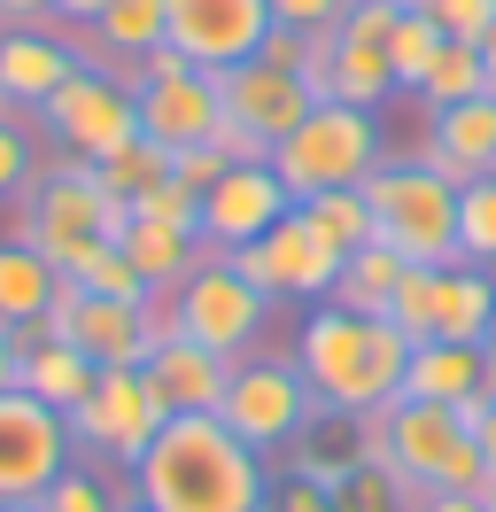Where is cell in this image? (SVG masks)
<instances>
[{"instance_id":"cell-1","label":"cell","mask_w":496,"mask_h":512,"mask_svg":"<svg viewBox=\"0 0 496 512\" xmlns=\"http://www.w3.org/2000/svg\"><path fill=\"white\" fill-rule=\"evenodd\" d=\"M124 481L148 512H264L272 497V466L217 412H171Z\"/></svg>"},{"instance_id":"cell-13","label":"cell","mask_w":496,"mask_h":512,"mask_svg":"<svg viewBox=\"0 0 496 512\" xmlns=\"http://www.w3.org/2000/svg\"><path fill=\"white\" fill-rule=\"evenodd\" d=\"M47 334L78 342L93 365H148L155 334H148V303H117V295H86L78 280H62L47 303Z\"/></svg>"},{"instance_id":"cell-2","label":"cell","mask_w":496,"mask_h":512,"mask_svg":"<svg viewBox=\"0 0 496 512\" xmlns=\"http://www.w3.org/2000/svg\"><path fill=\"white\" fill-rule=\"evenodd\" d=\"M411 334L396 319H365V311H341V303H310L287 357L303 365L310 396L326 419H365L388 412L403 396V365H411Z\"/></svg>"},{"instance_id":"cell-51","label":"cell","mask_w":496,"mask_h":512,"mask_svg":"<svg viewBox=\"0 0 496 512\" xmlns=\"http://www.w3.org/2000/svg\"><path fill=\"white\" fill-rule=\"evenodd\" d=\"M473 47H481V63H489V86H496V24H489L481 39H473Z\"/></svg>"},{"instance_id":"cell-21","label":"cell","mask_w":496,"mask_h":512,"mask_svg":"<svg viewBox=\"0 0 496 512\" xmlns=\"http://www.w3.org/2000/svg\"><path fill=\"white\" fill-rule=\"evenodd\" d=\"M148 388H155V404L163 412H217V396H225V357L217 350H202V342H186V334H163L148 350Z\"/></svg>"},{"instance_id":"cell-39","label":"cell","mask_w":496,"mask_h":512,"mask_svg":"<svg viewBox=\"0 0 496 512\" xmlns=\"http://www.w3.org/2000/svg\"><path fill=\"white\" fill-rule=\"evenodd\" d=\"M403 8H419L442 39H481L496 24V0H403Z\"/></svg>"},{"instance_id":"cell-37","label":"cell","mask_w":496,"mask_h":512,"mask_svg":"<svg viewBox=\"0 0 496 512\" xmlns=\"http://www.w3.org/2000/svg\"><path fill=\"white\" fill-rule=\"evenodd\" d=\"M434 280H442V264H411L396 303H388V319H396L411 342H434Z\"/></svg>"},{"instance_id":"cell-3","label":"cell","mask_w":496,"mask_h":512,"mask_svg":"<svg viewBox=\"0 0 496 512\" xmlns=\"http://www.w3.org/2000/svg\"><path fill=\"white\" fill-rule=\"evenodd\" d=\"M124 225H132V202H117V194L101 187V171H93V163H78V156L39 163L31 194L16 202V241H31V249L47 256L62 280H70L93 249H109Z\"/></svg>"},{"instance_id":"cell-19","label":"cell","mask_w":496,"mask_h":512,"mask_svg":"<svg viewBox=\"0 0 496 512\" xmlns=\"http://www.w3.org/2000/svg\"><path fill=\"white\" fill-rule=\"evenodd\" d=\"M411 156L434 163L450 187L489 179V171H496V94H473V101H458V109H434Z\"/></svg>"},{"instance_id":"cell-23","label":"cell","mask_w":496,"mask_h":512,"mask_svg":"<svg viewBox=\"0 0 496 512\" xmlns=\"http://www.w3.org/2000/svg\"><path fill=\"white\" fill-rule=\"evenodd\" d=\"M117 249L132 256V272H140V280H148L155 295H171L186 280V272H194V264H202V256H210V241H202V233H194V225H163V218H132L117 233Z\"/></svg>"},{"instance_id":"cell-17","label":"cell","mask_w":496,"mask_h":512,"mask_svg":"<svg viewBox=\"0 0 496 512\" xmlns=\"http://www.w3.org/2000/svg\"><path fill=\"white\" fill-rule=\"evenodd\" d=\"M70 70H86L70 24H8V32H0V109L39 117L47 94H55Z\"/></svg>"},{"instance_id":"cell-14","label":"cell","mask_w":496,"mask_h":512,"mask_svg":"<svg viewBox=\"0 0 496 512\" xmlns=\"http://www.w3.org/2000/svg\"><path fill=\"white\" fill-rule=\"evenodd\" d=\"M287 210H295V194L279 187L272 156L264 163H225L217 187H202V241L233 256V249H248V241H264Z\"/></svg>"},{"instance_id":"cell-20","label":"cell","mask_w":496,"mask_h":512,"mask_svg":"<svg viewBox=\"0 0 496 512\" xmlns=\"http://www.w3.org/2000/svg\"><path fill=\"white\" fill-rule=\"evenodd\" d=\"M93 381H101V365H93L78 342H62L47 326H16V388H31V396L55 404V412H70V404H86Z\"/></svg>"},{"instance_id":"cell-34","label":"cell","mask_w":496,"mask_h":512,"mask_svg":"<svg viewBox=\"0 0 496 512\" xmlns=\"http://www.w3.org/2000/svg\"><path fill=\"white\" fill-rule=\"evenodd\" d=\"M458 256L496 272V171L473 179V187H458Z\"/></svg>"},{"instance_id":"cell-11","label":"cell","mask_w":496,"mask_h":512,"mask_svg":"<svg viewBox=\"0 0 496 512\" xmlns=\"http://www.w3.org/2000/svg\"><path fill=\"white\" fill-rule=\"evenodd\" d=\"M62 466H78L70 419L39 404L31 388H8L0 396V505H39L62 481Z\"/></svg>"},{"instance_id":"cell-50","label":"cell","mask_w":496,"mask_h":512,"mask_svg":"<svg viewBox=\"0 0 496 512\" xmlns=\"http://www.w3.org/2000/svg\"><path fill=\"white\" fill-rule=\"evenodd\" d=\"M481 365H489V396H496V319H489V334H481Z\"/></svg>"},{"instance_id":"cell-8","label":"cell","mask_w":496,"mask_h":512,"mask_svg":"<svg viewBox=\"0 0 496 512\" xmlns=\"http://www.w3.org/2000/svg\"><path fill=\"white\" fill-rule=\"evenodd\" d=\"M272 295L248 288L241 272H233V256L210 249L194 272H186L179 288H171V326H179L186 342H202V350H217L225 365H241V357L264 350V334H272Z\"/></svg>"},{"instance_id":"cell-10","label":"cell","mask_w":496,"mask_h":512,"mask_svg":"<svg viewBox=\"0 0 496 512\" xmlns=\"http://www.w3.org/2000/svg\"><path fill=\"white\" fill-rule=\"evenodd\" d=\"M70 443H78V458H93V466H117V474H132L140 466V450L155 443V427H163V404H155V388L140 365H101V381L86 388V404H70Z\"/></svg>"},{"instance_id":"cell-40","label":"cell","mask_w":496,"mask_h":512,"mask_svg":"<svg viewBox=\"0 0 496 512\" xmlns=\"http://www.w3.org/2000/svg\"><path fill=\"white\" fill-rule=\"evenodd\" d=\"M132 218H163V225H194V233H202V194L179 187V179H163V187L132 194Z\"/></svg>"},{"instance_id":"cell-26","label":"cell","mask_w":496,"mask_h":512,"mask_svg":"<svg viewBox=\"0 0 496 512\" xmlns=\"http://www.w3.org/2000/svg\"><path fill=\"white\" fill-rule=\"evenodd\" d=\"M318 101H349V109H388L396 101V70H388V47L380 39H349L334 24V70H326V94Z\"/></svg>"},{"instance_id":"cell-18","label":"cell","mask_w":496,"mask_h":512,"mask_svg":"<svg viewBox=\"0 0 496 512\" xmlns=\"http://www.w3.org/2000/svg\"><path fill=\"white\" fill-rule=\"evenodd\" d=\"M132 101H140V132H148L155 148H171V156L217 140V125H225L217 70H171V78H148Z\"/></svg>"},{"instance_id":"cell-28","label":"cell","mask_w":496,"mask_h":512,"mask_svg":"<svg viewBox=\"0 0 496 512\" xmlns=\"http://www.w3.org/2000/svg\"><path fill=\"white\" fill-rule=\"evenodd\" d=\"M403 272H411V264H403L388 241H365V249L341 256V280H334V295H326V303H341V311H365V319H388V303H396Z\"/></svg>"},{"instance_id":"cell-32","label":"cell","mask_w":496,"mask_h":512,"mask_svg":"<svg viewBox=\"0 0 496 512\" xmlns=\"http://www.w3.org/2000/svg\"><path fill=\"white\" fill-rule=\"evenodd\" d=\"M380 47H388V70H396V94H419V86H427V70H434V55H442V32H434L419 8H403L396 32L380 39Z\"/></svg>"},{"instance_id":"cell-47","label":"cell","mask_w":496,"mask_h":512,"mask_svg":"<svg viewBox=\"0 0 496 512\" xmlns=\"http://www.w3.org/2000/svg\"><path fill=\"white\" fill-rule=\"evenodd\" d=\"M109 0H55V24H70V32H86L93 16H101Z\"/></svg>"},{"instance_id":"cell-5","label":"cell","mask_w":496,"mask_h":512,"mask_svg":"<svg viewBox=\"0 0 496 512\" xmlns=\"http://www.w3.org/2000/svg\"><path fill=\"white\" fill-rule=\"evenodd\" d=\"M365 419L380 427V443H388V474H396V489L411 497V505L434 497V489H481V474H489L481 443L465 435V419L450 412V404L396 396L388 412H365Z\"/></svg>"},{"instance_id":"cell-4","label":"cell","mask_w":496,"mask_h":512,"mask_svg":"<svg viewBox=\"0 0 496 512\" xmlns=\"http://www.w3.org/2000/svg\"><path fill=\"white\" fill-rule=\"evenodd\" d=\"M372 233L403 256V264H465L458 256V187L419 156H380L365 171Z\"/></svg>"},{"instance_id":"cell-15","label":"cell","mask_w":496,"mask_h":512,"mask_svg":"<svg viewBox=\"0 0 496 512\" xmlns=\"http://www.w3.org/2000/svg\"><path fill=\"white\" fill-rule=\"evenodd\" d=\"M272 32V0H171V47L194 70L248 63Z\"/></svg>"},{"instance_id":"cell-9","label":"cell","mask_w":496,"mask_h":512,"mask_svg":"<svg viewBox=\"0 0 496 512\" xmlns=\"http://www.w3.org/2000/svg\"><path fill=\"white\" fill-rule=\"evenodd\" d=\"M31 132L55 148V156H78V163H101L117 156L124 140H140V101H132V86L124 78H109V70H70L55 94H47V109L31 117Z\"/></svg>"},{"instance_id":"cell-49","label":"cell","mask_w":496,"mask_h":512,"mask_svg":"<svg viewBox=\"0 0 496 512\" xmlns=\"http://www.w3.org/2000/svg\"><path fill=\"white\" fill-rule=\"evenodd\" d=\"M473 443H481V458H489V466H496V404H489V419L473 427Z\"/></svg>"},{"instance_id":"cell-46","label":"cell","mask_w":496,"mask_h":512,"mask_svg":"<svg viewBox=\"0 0 496 512\" xmlns=\"http://www.w3.org/2000/svg\"><path fill=\"white\" fill-rule=\"evenodd\" d=\"M8 24H55V0H0V32Z\"/></svg>"},{"instance_id":"cell-25","label":"cell","mask_w":496,"mask_h":512,"mask_svg":"<svg viewBox=\"0 0 496 512\" xmlns=\"http://www.w3.org/2000/svg\"><path fill=\"white\" fill-rule=\"evenodd\" d=\"M496 319V272L489 264H442L434 280V342H481Z\"/></svg>"},{"instance_id":"cell-41","label":"cell","mask_w":496,"mask_h":512,"mask_svg":"<svg viewBox=\"0 0 496 512\" xmlns=\"http://www.w3.org/2000/svg\"><path fill=\"white\" fill-rule=\"evenodd\" d=\"M341 16H349V0H272V24L287 32H334Z\"/></svg>"},{"instance_id":"cell-42","label":"cell","mask_w":496,"mask_h":512,"mask_svg":"<svg viewBox=\"0 0 496 512\" xmlns=\"http://www.w3.org/2000/svg\"><path fill=\"white\" fill-rule=\"evenodd\" d=\"M217 171H225V148H217V140H202V148H179V156H171V179H179V187H217Z\"/></svg>"},{"instance_id":"cell-36","label":"cell","mask_w":496,"mask_h":512,"mask_svg":"<svg viewBox=\"0 0 496 512\" xmlns=\"http://www.w3.org/2000/svg\"><path fill=\"white\" fill-rule=\"evenodd\" d=\"M39 179V156H31V132L16 125V109H0V210H16Z\"/></svg>"},{"instance_id":"cell-12","label":"cell","mask_w":496,"mask_h":512,"mask_svg":"<svg viewBox=\"0 0 496 512\" xmlns=\"http://www.w3.org/2000/svg\"><path fill=\"white\" fill-rule=\"evenodd\" d=\"M233 272H241L248 288H264L272 303H326L334 280H341V249L303 218V210H287L264 241L233 249Z\"/></svg>"},{"instance_id":"cell-33","label":"cell","mask_w":496,"mask_h":512,"mask_svg":"<svg viewBox=\"0 0 496 512\" xmlns=\"http://www.w3.org/2000/svg\"><path fill=\"white\" fill-rule=\"evenodd\" d=\"M93 171H101V187L117 194V202H132V194H148V187L171 179V148H155L148 132H140V140H124L117 156H101Z\"/></svg>"},{"instance_id":"cell-43","label":"cell","mask_w":496,"mask_h":512,"mask_svg":"<svg viewBox=\"0 0 496 512\" xmlns=\"http://www.w3.org/2000/svg\"><path fill=\"white\" fill-rule=\"evenodd\" d=\"M264 512H334V497H326V489H310V481H295V474H279L272 497H264Z\"/></svg>"},{"instance_id":"cell-53","label":"cell","mask_w":496,"mask_h":512,"mask_svg":"<svg viewBox=\"0 0 496 512\" xmlns=\"http://www.w3.org/2000/svg\"><path fill=\"white\" fill-rule=\"evenodd\" d=\"M124 512H148V505H124Z\"/></svg>"},{"instance_id":"cell-44","label":"cell","mask_w":496,"mask_h":512,"mask_svg":"<svg viewBox=\"0 0 496 512\" xmlns=\"http://www.w3.org/2000/svg\"><path fill=\"white\" fill-rule=\"evenodd\" d=\"M256 55H264V63H279V70H303V32H287V24H272Z\"/></svg>"},{"instance_id":"cell-45","label":"cell","mask_w":496,"mask_h":512,"mask_svg":"<svg viewBox=\"0 0 496 512\" xmlns=\"http://www.w3.org/2000/svg\"><path fill=\"white\" fill-rule=\"evenodd\" d=\"M411 512H496L481 489H434V497H419Z\"/></svg>"},{"instance_id":"cell-27","label":"cell","mask_w":496,"mask_h":512,"mask_svg":"<svg viewBox=\"0 0 496 512\" xmlns=\"http://www.w3.org/2000/svg\"><path fill=\"white\" fill-rule=\"evenodd\" d=\"M62 272L47 264V256L31 249V241H0V326H39L47 319V303H55Z\"/></svg>"},{"instance_id":"cell-29","label":"cell","mask_w":496,"mask_h":512,"mask_svg":"<svg viewBox=\"0 0 496 512\" xmlns=\"http://www.w3.org/2000/svg\"><path fill=\"white\" fill-rule=\"evenodd\" d=\"M473 94H496L489 86V63H481V47L473 39H442V55H434V70H427V86H419V109H458V101H473Z\"/></svg>"},{"instance_id":"cell-52","label":"cell","mask_w":496,"mask_h":512,"mask_svg":"<svg viewBox=\"0 0 496 512\" xmlns=\"http://www.w3.org/2000/svg\"><path fill=\"white\" fill-rule=\"evenodd\" d=\"M0 512H39V505H0Z\"/></svg>"},{"instance_id":"cell-30","label":"cell","mask_w":496,"mask_h":512,"mask_svg":"<svg viewBox=\"0 0 496 512\" xmlns=\"http://www.w3.org/2000/svg\"><path fill=\"white\" fill-rule=\"evenodd\" d=\"M124 505H132V481L117 466H93V458L62 466V481L39 497V512H124Z\"/></svg>"},{"instance_id":"cell-38","label":"cell","mask_w":496,"mask_h":512,"mask_svg":"<svg viewBox=\"0 0 496 512\" xmlns=\"http://www.w3.org/2000/svg\"><path fill=\"white\" fill-rule=\"evenodd\" d=\"M334 512H411V497L396 489V474H380V466H349V481L334 489Z\"/></svg>"},{"instance_id":"cell-48","label":"cell","mask_w":496,"mask_h":512,"mask_svg":"<svg viewBox=\"0 0 496 512\" xmlns=\"http://www.w3.org/2000/svg\"><path fill=\"white\" fill-rule=\"evenodd\" d=\"M16 388V326H0V396Z\"/></svg>"},{"instance_id":"cell-24","label":"cell","mask_w":496,"mask_h":512,"mask_svg":"<svg viewBox=\"0 0 496 512\" xmlns=\"http://www.w3.org/2000/svg\"><path fill=\"white\" fill-rule=\"evenodd\" d=\"M489 388V365H481V342H419L411 365H403V396L419 404H450L458 412L465 396Z\"/></svg>"},{"instance_id":"cell-16","label":"cell","mask_w":496,"mask_h":512,"mask_svg":"<svg viewBox=\"0 0 496 512\" xmlns=\"http://www.w3.org/2000/svg\"><path fill=\"white\" fill-rule=\"evenodd\" d=\"M217 101H225V125H241V132H256L264 148H279V140L310 117L318 94L303 86V70H279V63H264V55H248V63L217 70Z\"/></svg>"},{"instance_id":"cell-35","label":"cell","mask_w":496,"mask_h":512,"mask_svg":"<svg viewBox=\"0 0 496 512\" xmlns=\"http://www.w3.org/2000/svg\"><path fill=\"white\" fill-rule=\"evenodd\" d=\"M70 280H78V288L86 295H117V303H148V280H140V272H132V256L117 249V241H109V249H93L86 264H78V272H70Z\"/></svg>"},{"instance_id":"cell-6","label":"cell","mask_w":496,"mask_h":512,"mask_svg":"<svg viewBox=\"0 0 496 512\" xmlns=\"http://www.w3.org/2000/svg\"><path fill=\"white\" fill-rule=\"evenodd\" d=\"M380 156H388V140H380V117H372V109L310 101V117L272 148V171L295 202H310V194H326V187H365V171Z\"/></svg>"},{"instance_id":"cell-22","label":"cell","mask_w":496,"mask_h":512,"mask_svg":"<svg viewBox=\"0 0 496 512\" xmlns=\"http://www.w3.org/2000/svg\"><path fill=\"white\" fill-rule=\"evenodd\" d=\"M163 39H171V0H109L78 32V55L93 70H124V63H140V55H155Z\"/></svg>"},{"instance_id":"cell-7","label":"cell","mask_w":496,"mask_h":512,"mask_svg":"<svg viewBox=\"0 0 496 512\" xmlns=\"http://www.w3.org/2000/svg\"><path fill=\"white\" fill-rule=\"evenodd\" d=\"M217 419H225L256 458H279V450L303 443L326 412H318V396H310V381H303L295 357H287V350H256V357H241V365L225 373Z\"/></svg>"},{"instance_id":"cell-31","label":"cell","mask_w":496,"mask_h":512,"mask_svg":"<svg viewBox=\"0 0 496 512\" xmlns=\"http://www.w3.org/2000/svg\"><path fill=\"white\" fill-rule=\"evenodd\" d=\"M295 210H303V218L318 225V233H326L341 256L365 249V241H380V233H372V202H365V187H326V194H310V202H295Z\"/></svg>"}]
</instances>
